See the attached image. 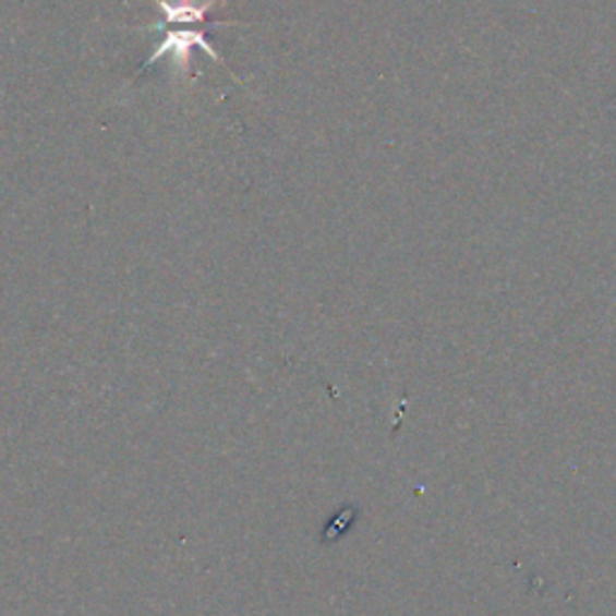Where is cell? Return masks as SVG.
Segmentation results:
<instances>
[{"mask_svg": "<svg viewBox=\"0 0 616 616\" xmlns=\"http://www.w3.org/2000/svg\"><path fill=\"white\" fill-rule=\"evenodd\" d=\"M193 49H203L207 56H213L215 61L219 63H225L222 61V56H219L210 44H207L205 39V34L201 32H195V29H173V32H167L165 34V39L159 41L157 46V51L153 53V58L145 65H153L155 61H159L161 56H171V61H173V68H177L179 73H183L185 68L191 65V53Z\"/></svg>", "mask_w": 616, "mask_h": 616, "instance_id": "1", "label": "cell"}, {"mask_svg": "<svg viewBox=\"0 0 616 616\" xmlns=\"http://www.w3.org/2000/svg\"><path fill=\"white\" fill-rule=\"evenodd\" d=\"M157 3L169 25H193L207 17V10H213L217 0H157Z\"/></svg>", "mask_w": 616, "mask_h": 616, "instance_id": "2", "label": "cell"}]
</instances>
